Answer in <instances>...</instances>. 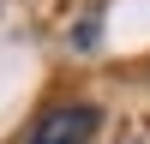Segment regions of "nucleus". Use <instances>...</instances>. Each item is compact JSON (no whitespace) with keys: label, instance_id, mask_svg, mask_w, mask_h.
Here are the masks:
<instances>
[{"label":"nucleus","instance_id":"nucleus-1","mask_svg":"<svg viewBox=\"0 0 150 144\" xmlns=\"http://www.w3.org/2000/svg\"><path fill=\"white\" fill-rule=\"evenodd\" d=\"M96 132V108L90 102H72V108H48L42 120H36L30 144H84Z\"/></svg>","mask_w":150,"mask_h":144}]
</instances>
